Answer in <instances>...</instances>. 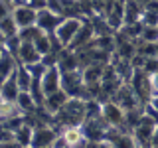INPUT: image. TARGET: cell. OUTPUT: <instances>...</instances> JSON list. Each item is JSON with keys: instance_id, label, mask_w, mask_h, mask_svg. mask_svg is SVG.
Segmentation results:
<instances>
[{"instance_id": "cell-1", "label": "cell", "mask_w": 158, "mask_h": 148, "mask_svg": "<svg viewBox=\"0 0 158 148\" xmlns=\"http://www.w3.org/2000/svg\"><path fill=\"white\" fill-rule=\"evenodd\" d=\"M87 115H89V101L69 97L65 101V105L52 117V121H57L59 126H67V125H79L81 126L85 122Z\"/></svg>"}, {"instance_id": "cell-2", "label": "cell", "mask_w": 158, "mask_h": 148, "mask_svg": "<svg viewBox=\"0 0 158 148\" xmlns=\"http://www.w3.org/2000/svg\"><path fill=\"white\" fill-rule=\"evenodd\" d=\"M85 24V18L81 16H63V20L57 24V28L53 30V39L59 47H71L73 39L79 34V30Z\"/></svg>"}, {"instance_id": "cell-3", "label": "cell", "mask_w": 158, "mask_h": 148, "mask_svg": "<svg viewBox=\"0 0 158 148\" xmlns=\"http://www.w3.org/2000/svg\"><path fill=\"white\" fill-rule=\"evenodd\" d=\"M158 126V118L154 115H150L148 111L142 113V117L138 118V122L132 126V136H135L136 146H150L152 144V136Z\"/></svg>"}, {"instance_id": "cell-4", "label": "cell", "mask_w": 158, "mask_h": 148, "mask_svg": "<svg viewBox=\"0 0 158 148\" xmlns=\"http://www.w3.org/2000/svg\"><path fill=\"white\" fill-rule=\"evenodd\" d=\"M101 103V117L111 128H121V130H131L127 125V111L123 109L115 99H105Z\"/></svg>"}, {"instance_id": "cell-5", "label": "cell", "mask_w": 158, "mask_h": 148, "mask_svg": "<svg viewBox=\"0 0 158 148\" xmlns=\"http://www.w3.org/2000/svg\"><path fill=\"white\" fill-rule=\"evenodd\" d=\"M105 65L107 63H99V61H91L87 65H83V81L89 87V91L93 93V97H99V89H101V79L105 73Z\"/></svg>"}, {"instance_id": "cell-6", "label": "cell", "mask_w": 158, "mask_h": 148, "mask_svg": "<svg viewBox=\"0 0 158 148\" xmlns=\"http://www.w3.org/2000/svg\"><path fill=\"white\" fill-rule=\"evenodd\" d=\"M40 87L44 91V97L52 95L61 89V69L57 67V63H49L44 69L42 77H40Z\"/></svg>"}, {"instance_id": "cell-7", "label": "cell", "mask_w": 158, "mask_h": 148, "mask_svg": "<svg viewBox=\"0 0 158 148\" xmlns=\"http://www.w3.org/2000/svg\"><path fill=\"white\" fill-rule=\"evenodd\" d=\"M111 99H115V101H117L123 109H125V111H132V109H146V105L136 97V93L132 91V87L128 85L127 81L117 89V93H115Z\"/></svg>"}, {"instance_id": "cell-8", "label": "cell", "mask_w": 158, "mask_h": 148, "mask_svg": "<svg viewBox=\"0 0 158 148\" xmlns=\"http://www.w3.org/2000/svg\"><path fill=\"white\" fill-rule=\"evenodd\" d=\"M128 85L132 87V91L136 93V97L140 99L142 103H148V99L152 97V87H150V75H146L142 69H135Z\"/></svg>"}, {"instance_id": "cell-9", "label": "cell", "mask_w": 158, "mask_h": 148, "mask_svg": "<svg viewBox=\"0 0 158 148\" xmlns=\"http://www.w3.org/2000/svg\"><path fill=\"white\" fill-rule=\"evenodd\" d=\"M12 18L16 20L20 30L30 28V26H34L36 20H38V8H34L32 4H14Z\"/></svg>"}, {"instance_id": "cell-10", "label": "cell", "mask_w": 158, "mask_h": 148, "mask_svg": "<svg viewBox=\"0 0 158 148\" xmlns=\"http://www.w3.org/2000/svg\"><path fill=\"white\" fill-rule=\"evenodd\" d=\"M16 59H18V63H22V65L28 67V65H34V63L44 61V56L38 51V47L34 46V42L22 39L18 51H16Z\"/></svg>"}, {"instance_id": "cell-11", "label": "cell", "mask_w": 158, "mask_h": 148, "mask_svg": "<svg viewBox=\"0 0 158 148\" xmlns=\"http://www.w3.org/2000/svg\"><path fill=\"white\" fill-rule=\"evenodd\" d=\"M59 136V132L53 126L48 125H40L34 126V136H32V146H40V148H46V146H53L56 138Z\"/></svg>"}, {"instance_id": "cell-12", "label": "cell", "mask_w": 158, "mask_h": 148, "mask_svg": "<svg viewBox=\"0 0 158 148\" xmlns=\"http://www.w3.org/2000/svg\"><path fill=\"white\" fill-rule=\"evenodd\" d=\"M63 20L61 14H57V12H53V10H49V8H40L38 10V20H36V24L40 28L44 30V32H48V34H53V30L57 28V24Z\"/></svg>"}, {"instance_id": "cell-13", "label": "cell", "mask_w": 158, "mask_h": 148, "mask_svg": "<svg viewBox=\"0 0 158 148\" xmlns=\"http://www.w3.org/2000/svg\"><path fill=\"white\" fill-rule=\"evenodd\" d=\"M59 134L63 136L67 146H85L87 144V138H85V132L79 125H67V126H61L59 128Z\"/></svg>"}, {"instance_id": "cell-14", "label": "cell", "mask_w": 158, "mask_h": 148, "mask_svg": "<svg viewBox=\"0 0 158 148\" xmlns=\"http://www.w3.org/2000/svg\"><path fill=\"white\" fill-rule=\"evenodd\" d=\"M69 99V95L63 89H59V91H56V93H52V95H48L46 99H44V103L40 105V109H44V113L46 115H49V117H53L56 113L61 109L63 105H65V101Z\"/></svg>"}, {"instance_id": "cell-15", "label": "cell", "mask_w": 158, "mask_h": 148, "mask_svg": "<svg viewBox=\"0 0 158 148\" xmlns=\"http://www.w3.org/2000/svg\"><path fill=\"white\" fill-rule=\"evenodd\" d=\"M95 38H97V34H95V28H93V24L85 20L83 28L79 30V34L75 36V39H73L71 49H83V47L91 46V43L95 42Z\"/></svg>"}, {"instance_id": "cell-16", "label": "cell", "mask_w": 158, "mask_h": 148, "mask_svg": "<svg viewBox=\"0 0 158 148\" xmlns=\"http://www.w3.org/2000/svg\"><path fill=\"white\" fill-rule=\"evenodd\" d=\"M105 20L113 32H117V30L125 26V4H123V0H117L115 6L105 14Z\"/></svg>"}, {"instance_id": "cell-17", "label": "cell", "mask_w": 158, "mask_h": 148, "mask_svg": "<svg viewBox=\"0 0 158 148\" xmlns=\"http://www.w3.org/2000/svg\"><path fill=\"white\" fill-rule=\"evenodd\" d=\"M14 134H16V144L18 146H32V136H34L32 122L26 121V117H24V121L14 128Z\"/></svg>"}, {"instance_id": "cell-18", "label": "cell", "mask_w": 158, "mask_h": 148, "mask_svg": "<svg viewBox=\"0 0 158 148\" xmlns=\"http://www.w3.org/2000/svg\"><path fill=\"white\" fill-rule=\"evenodd\" d=\"M16 67H18V59L6 49V51H4V56L0 57V85H2V83L6 81L8 77L14 75Z\"/></svg>"}, {"instance_id": "cell-19", "label": "cell", "mask_w": 158, "mask_h": 148, "mask_svg": "<svg viewBox=\"0 0 158 148\" xmlns=\"http://www.w3.org/2000/svg\"><path fill=\"white\" fill-rule=\"evenodd\" d=\"M16 105L18 109L24 113V115H28V113H36V109L40 107L36 97L32 95V91H20L18 97H16Z\"/></svg>"}, {"instance_id": "cell-20", "label": "cell", "mask_w": 158, "mask_h": 148, "mask_svg": "<svg viewBox=\"0 0 158 148\" xmlns=\"http://www.w3.org/2000/svg\"><path fill=\"white\" fill-rule=\"evenodd\" d=\"M14 77H16V83H18L20 91H30V89H32L34 75H32V71H30V69H28L26 65L18 63L16 71H14Z\"/></svg>"}, {"instance_id": "cell-21", "label": "cell", "mask_w": 158, "mask_h": 148, "mask_svg": "<svg viewBox=\"0 0 158 148\" xmlns=\"http://www.w3.org/2000/svg\"><path fill=\"white\" fill-rule=\"evenodd\" d=\"M0 93H2V97L6 99L8 103H16V97H18V93H20V87H18V83H16V77H8L6 81L0 85Z\"/></svg>"}, {"instance_id": "cell-22", "label": "cell", "mask_w": 158, "mask_h": 148, "mask_svg": "<svg viewBox=\"0 0 158 148\" xmlns=\"http://www.w3.org/2000/svg\"><path fill=\"white\" fill-rule=\"evenodd\" d=\"M0 34L4 36V39H10L14 36H20V28L16 24V20L12 18V14L6 16L4 20H0Z\"/></svg>"}, {"instance_id": "cell-23", "label": "cell", "mask_w": 158, "mask_h": 148, "mask_svg": "<svg viewBox=\"0 0 158 148\" xmlns=\"http://www.w3.org/2000/svg\"><path fill=\"white\" fill-rule=\"evenodd\" d=\"M138 42H158V26H142Z\"/></svg>"}, {"instance_id": "cell-24", "label": "cell", "mask_w": 158, "mask_h": 148, "mask_svg": "<svg viewBox=\"0 0 158 148\" xmlns=\"http://www.w3.org/2000/svg\"><path fill=\"white\" fill-rule=\"evenodd\" d=\"M142 71L146 75H152V73L158 71V56H152V57H144V63H142Z\"/></svg>"}, {"instance_id": "cell-25", "label": "cell", "mask_w": 158, "mask_h": 148, "mask_svg": "<svg viewBox=\"0 0 158 148\" xmlns=\"http://www.w3.org/2000/svg\"><path fill=\"white\" fill-rule=\"evenodd\" d=\"M12 8H14V2H10V0H0V20L10 16V14H12Z\"/></svg>"}, {"instance_id": "cell-26", "label": "cell", "mask_w": 158, "mask_h": 148, "mask_svg": "<svg viewBox=\"0 0 158 148\" xmlns=\"http://www.w3.org/2000/svg\"><path fill=\"white\" fill-rule=\"evenodd\" d=\"M146 111L158 118V93H154V95L148 99V103H146Z\"/></svg>"}, {"instance_id": "cell-27", "label": "cell", "mask_w": 158, "mask_h": 148, "mask_svg": "<svg viewBox=\"0 0 158 148\" xmlns=\"http://www.w3.org/2000/svg\"><path fill=\"white\" fill-rule=\"evenodd\" d=\"M150 87H152V95L158 93V71L150 75Z\"/></svg>"}, {"instance_id": "cell-28", "label": "cell", "mask_w": 158, "mask_h": 148, "mask_svg": "<svg viewBox=\"0 0 158 148\" xmlns=\"http://www.w3.org/2000/svg\"><path fill=\"white\" fill-rule=\"evenodd\" d=\"M150 146H158V126H156V130H154V136H152V144Z\"/></svg>"}, {"instance_id": "cell-29", "label": "cell", "mask_w": 158, "mask_h": 148, "mask_svg": "<svg viewBox=\"0 0 158 148\" xmlns=\"http://www.w3.org/2000/svg\"><path fill=\"white\" fill-rule=\"evenodd\" d=\"M4 51H6V46H0V57L4 56Z\"/></svg>"}, {"instance_id": "cell-30", "label": "cell", "mask_w": 158, "mask_h": 148, "mask_svg": "<svg viewBox=\"0 0 158 148\" xmlns=\"http://www.w3.org/2000/svg\"><path fill=\"white\" fill-rule=\"evenodd\" d=\"M4 43H6V39H4V36L0 34V46H4Z\"/></svg>"}]
</instances>
